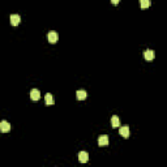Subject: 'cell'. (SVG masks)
Masks as SVG:
<instances>
[{
  "label": "cell",
  "instance_id": "5b68a950",
  "mask_svg": "<svg viewBox=\"0 0 167 167\" xmlns=\"http://www.w3.org/2000/svg\"><path fill=\"white\" fill-rule=\"evenodd\" d=\"M98 145H99V146H107V145H108V136H107V135H102V136H99Z\"/></svg>",
  "mask_w": 167,
  "mask_h": 167
},
{
  "label": "cell",
  "instance_id": "4fadbf2b",
  "mask_svg": "<svg viewBox=\"0 0 167 167\" xmlns=\"http://www.w3.org/2000/svg\"><path fill=\"white\" fill-rule=\"evenodd\" d=\"M119 1H120V0H111V3L115 4V5H116V4H119Z\"/></svg>",
  "mask_w": 167,
  "mask_h": 167
},
{
  "label": "cell",
  "instance_id": "ba28073f",
  "mask_svg": "<svg viewBox=\"0 0 167 167\" xmlns=\"http://www.w3.org/2000/svg\"><path fill=\"white\" fill-rule=\"evenodd\" d=\"M45 102H46V106H52L55 103V99H54V97H52V94H50V93H47L45 95Z\"/></svg>",
  "mask_w": 167,
  "mask_h": 167
},
{
  "label": "cell",
  "instance_id": "3957f363",
  "mask_svg": "<svg viewBox=\"0 0 167 167\" xmlns=\"http://www.w3.org/2000/svg\"><path fill=\"white\" fill-rule=\"evenodd\" d=\"M119 133H120V136H123L124 139H128V137H129V127H128V125H123V127H120Z\"/></svg>",
  "mask_w": 167,
  "mask_h": 167
},
{
  "label": "cell",
  "instance_id": "30bf717a",
  "mask_svg": "<svg viewBox=\"0 0 167 167\" xmlns=\"http://www.w3.org/2000/svg\"><path fill=\"white\" fill-rule=\"evenodd\" d=\"M76 97H77V99H78V101H82V99H85L86 97H88V93H86L85 90H78L76 93Z\"/></svg>",
  "mask_w": 167,
  "mask_h": 167
},
{
  "label": "cell",
  "instance_id": "277c9868",
  "mask_svg": "<svg viewBox=\"0 0 167 167\" xmlns=\"http://www.w3.org/2000/svg\"><path fill=\"white\" fill-rule=\"evenodd\" d=\"M0 130H1L3 133L9 132V130H11V124H9L7 120H3V122L0 123Z\"/></svg>",
  "mask_w": 167,
  "mask_h": 167
},
{
  "label": "cell",
  "instance_id": "6da1fadb",
  "mask_svg": "<svg viewBox=\"0 0 167 167\" xmlns=\"http://www.w3.org/2000/svg\"><path fill=\"white\" fill-rule=\"evenodd\" d=\"M47 38H48V42L50 43H56L57 39H59V35H57L56 31H50L48 35H47Z\"/></svg>",
  "mask_w": 167,
  "mask_h": 167
},
{
  "label": "cell",
  "instance_id": "8992f818",
  "mask_svg": "<svg viewBox=\"0 0 167 167\" xmlns=\"http://www.w3.org/2000/svg\"><path fill=\"white\" fill-rule=\"evenodd\" d=\"M30 98L33 99V101H39L41 98V93L38 89H31L30 90Z\"/></svg>",
  "mask_w": 167,
  "mask_h": 167
},
{
  "label": "cell",
  "instance_id": "7c38bea8",
  "mask_svg": "<svg viewBox=\"0 0 167 167\" xmlns=\"http://www.w3.org/2000/svg\"><path fill=\"white\" fill-rule=\"evenodd\" d=\"M140 5L141 8H149L150 7V0H140Z\"/></svg>",
  "mask_w": 167,
  "mask_h": 167
},
{
  "label": "cell",
  "instance_id": "8fae6325",
  "mask_svg": "<svg viewBox=\"0 0 167 167\" xmlns=\"http://www.w3.org/2000/svg\"><path fill=\"white\" fill-rule=\"evenodd\" d=\"M111 124H112L114 128H118L120 125V119L116 115H114L112 118H111Z\"/></svg>",
  "mask_w": 167,
  "mask_h": 167
},
{
  "label": "cell",
  "instance_id": "7a4b0ae2",
  "mask_svg": "<svg viewBox=\"0 0 167 167\" xmlns=\"http://www.w3.org/2000/svg\"><path fill=\"white\" fill-rule=\"evenodd\" d=\"M9 21H11V25L17 26L21 21V17L18 14H11V16H9Z\"/></svg>",
  "mask_w": 167,
  "mask_h": 167
},
{
  "label": "cell",
  "instance_id": "9c48e42d",
  "mask_svg": "<svg viewBox=\"0 0 167 167\" xmlns=\"http://www.w3.org/2000/svg\"><path fill=\"white\" fill-rule=\"evenodd\" d=\"M144 57L146 60H153L156 57V54H154L153 50H145L144 51Z\"/></svg>",
  "mask_w": 167,
  "mask_h": 167
},
{
  "label": "cell",
  "instance_id": "52a82bcc",
  "mask_svg": "<svg viewBox=\"0 0 167 167\" xmlns=\"http://www.w3.org/2000/svg\"><path fill=\"white\" fill-rule=\"evenodd\" d=\"M78 161L81 163H86L89 161V154L86 151H80L78 153Z\"/></svg>",
  "mask_w": 167,
  "mask_h": 167
}]
</instances>
